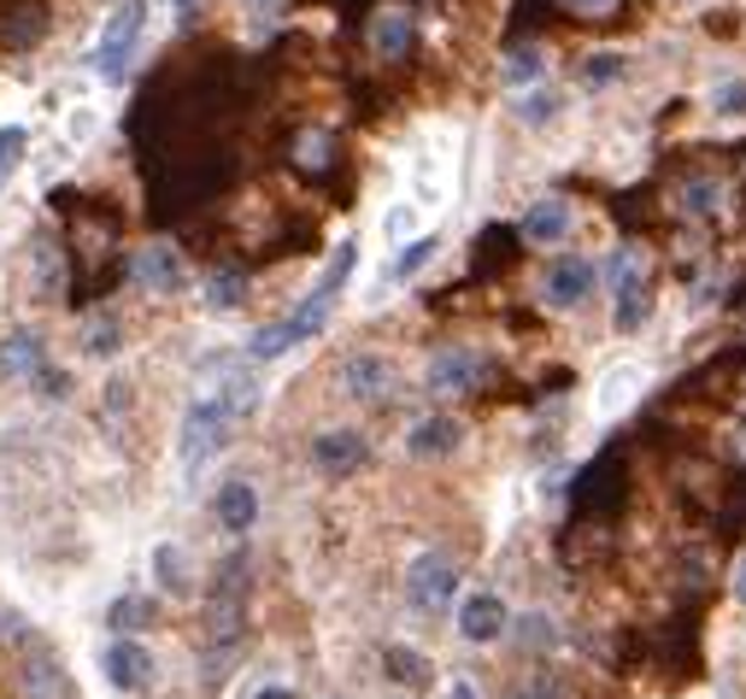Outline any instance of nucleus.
Instances as JSON below:
<instances>
[{"instance_id":"obj_1","label":"nucleus","mask_w":746,"mask_h":699,"mask_svg":"<svg viewBox=\"0 0 746 699\" xmlns=\"http://www.w3.org/2000/svg\"><path fill=\"white\" fill-rule=\"evenodd\" d=\"M230 430H235V406H230L224 395H218V388H212V395H200V400L189 406V418H182V435H177V458H182V470L194 476V470L207 465V458L230 441Z\"/></svg>"},{"instance_id":"obj_2","label":"nucleus","mask_w":746,"mask_h":699,"mask_svg":"<svg viewBox=\"0 0 746 699\" xmlns=\"http://www.w3.org/2000/svg\"><path fill=\"white\" fill-rule=\"evenodd\" d=\"M142 30H147V0H118V12L107 24H100V36H94V54L89 65L107 82H118L130 71V59H135V42H142Z\"/></svg>"},{"instance_id":"obj_3","label":"nucleus","mask_w":746,"mask_h":699,"mask_svg":"<svg viewBox=\"0 0 746 699\" xmlns=\"http://www.w3.org/2000/svg\"><path fill=\"white\" fill-rule=\"evenodd\" d=\"M330 312H335L330 300L307 295V300H300V306H294V312H288L282 323H270V330H259V335L247 341V359H253V365H270V359H282V353H294L300 341H312L318 330H324Z\"/></svg>"},{"instance_id":"obj_4","label":"nucleus","mask_w":746,"mask_h":699,"mask_svg":"<svg viewBox=\"0 0 746 699\" xmlns=\"http://www.w3.org/2000/svg\"><path fill=\"white\" fill-rule=\"evenodd\" d=\"M453 593H459V565H453L447 553H417L412 565H405V606L412 611H447Z\"/></svg>"},{"instance_id":"obj_5","label":"nucleus","mask_w":746,"mask_h":699,"mask_svg":"<svg viewBox=\"0 0 746 699\" xmlns=\"http://www.w3.org/2000/svg\"><path fill=\"white\" fill-rule=\"evenodd\" d=\"M593 282H600V265L582 259V253H558L547 265V277H541V300H547L553 312H570V306H582L593 295Z\"/></svg>"},{"instance_id":"obj_6","label":"nucleus","mask_w":746,"mask_h":699,"mask_svg":"<svg viewBox=\"0 0 746 699\" xmlns=\"http://www.w3.org/2000/svg\"><path fill=\"white\" fill-rule=\"evenodd\" d=\"M482 377H488V359H482V353H470V347H441L435 359H430V370H423V388L447 400V395H470Z\"/></svg>"},{"instance_id":"obj_7","label":"nucleus","mask_w":746,"mask_h":699,"mask_svg":"<svg viewBox=\"0 0 746 699\" xmlns=\"http://www.w3.org/2000/svg\"><path fill=\"white\" fill-rule=\"evenodd\" d=\"M394 388H400V370H394V359H382V353H347L342 359V395L388 400Z\"/></svg>"},{"instance_id":"obj_8","label":"nucleus","mask_w":746,"mask_h":699,"mask_svg":"<svg viewBox=\"0 0 746 699\" xmlns=\"http://www.w3.org/2000/svg\"><path fill=\"white\" fill-rule=\"evenodd\" d=\"M570 230H576V212H570L565 195H541L535 207L523 212V224H517V235H523L530 247H565Z\"/></svg>"},{"instance_id":"obj_9","label":"nucleus","mask_w":746,"mask_h":699,"mask_svg":"<svg viewBox=\"0 0 746 699\" xmlns=\"http://www.w3.org/2000/svg\"><path fill=\"white\" fill-rule=\"evenodd\" d=\"M130 277H135V288H147V295H182V282H189V270H182L177 247L154 242V247H142V253H135Z\"/></svg>"},{"instance_id":"obj_10","label":"nucleus","mask_w":746,"mask_h":699,"mask_svg":"<svg viewBox=\"0 0 746 699\" xmlns=\"http://www.w3.org/2000/svg\"><path fill=\"white\" fill-rule=\"evenodd\" d=\"M370 458V441L359 430H324L312 441V465L324 470V476H353Z\"/></svg>"},{"instance_id":"obj_11","label":"nucleus","mask_w":746,"mask_h":699,"mask_svg":"<svg viewBox=\"0 0 746 699\" xmlns=\"http://www.w3.org/2000/svg\"><path fill=\"white\" fill-rule=\"evenodd\" d=\"M505 623H512V618H505V600H500V593H470V600L459 606V635L470 641V646H494L500 635H505Z\"/></svg>"},{"instance_id":"obj_12","label":"nucleus","mask_w":746,"mask_h":699,"mask_svg":"<svg viewBox=\"0 0 746 699\" xmlns=\"http://www.w3.org/2000/svg\"><path fill=\"white\" fill-rule=\"evenodd\" d=\"M24 699H71V681H65L59 658L30 635H24Z\"/></svg>"},{"instance_id":"obj_13","label":"nucleus","mask_w":746,"mask_h":699,"mask_svg":"<svg viewBox=\"0 0 746 699\" xmlns=\"http://www.w3.org/2000/svg\"><path fill=\"white\" fill-rule=\"evenodd\" d=\"M242 593H247V565L230 558L224 576H218V593H212V635L218 641H230L242 629Z\"/></svg>"},{"instance_id":"obj_14","label":"nucleus","mask_w":746,"mask_h":699,"mask_svg":"<svg viewBox=\"0 0 746 699\" xmlns=\"http://www.w3.org/2000/svg\"><path fill=\"white\" fill-rule=\"evenodd\" d=\"M107 681H112V688H124V694L147 688V681H154V658H147V646L130 641V635H118L107 646Z\"/></svg>"},{"instance_id":"obj_15","label":"nucleus","mask_w":746,"mask_h":699,"mask_svg":"<svg viewBox=\"0 0 746 699\" xmlns=\"http://www.w3.org/2000/svg\"><path fill=\"white\" fill-rule=\"evenodd\" d=\"M459 441H465V430L453 418H417L412 430H405V453L412 458H453Z\"/></svg>"},{"instance_id":"obj_16","label":"nucleus","mask_w":746,"mask_h":699,"mask_svg":"<svg viewBox=\"0 0 746 699\" xmlns=\"http://www.w3.org/2000/svg\"><path fill=\"white\" fill-rule=\"evenodd\" d=\"M412 36H417L412 7H382L377 19H370V47H377V59H405Z\"/></svg>"},{"instance_id":"obj_17","label":"nucleus","mask_w":746,"mask_h":699,"mask_svg":"<svg viewBox=\"0 0 746 699\" xmlns=\"http://www.w3.org/2000/svg\"><path fill=\"white\" fill-rule=\"evenodd\" d=\"M218 523H224L230 535H247L253 523H259V493H253V482H224L218 488Z\"/></svg>"},{"instance_id":"obj_18","label":"nucleus","mask_w":746,"mask_h":699,"mask_svg":"<svg viewBox=\"0 0 746 699\" xmlns=\"http://www.w3.org/2000/svg\"><path fill=\"white\" fill-rule=\"evenodd\" d=\"M558 112H565V95L547 89V82H530V89H517V100H512V118L523 130H547V124H558Z\"/></svg>"},{"instance_id":"obj_19","label":"nucleus","mask_w":746,"mask_h":699,"mask_svg":"<svg viewBox=\"0 0 746 699\" xmlns=\"http://www.w3.org/2000/svg\"><path fill=\"white\" fill-rule=\"evenodd\" d=\"M635 388H641V365H612L600 382H593V412H600V418L623 412V406L635 400Z\"/></svg>"},{"instance_id":"obj_20","label":"nucleus","mask_w":746,"mask_h":699,"mask_svg":"<svg viewBox=\"0 0 746 699\" xmlns=\"http://www.w3.org/2000/svg\"><path fill=\"white\" fill-rule=\"evenodd\" d=\"M42 365H47V353H42V335H30V330H12L7 341H0V370H7V377H36Z\"/></svg>"},{"instance_id":"obj_21","label":"nucleus","mask_w":746,"mask_h":699,"mask_svg":"<svg viewBox=\"0 0 746 699\" xmlns=\"http://www.w3.org/2000/svg\"><path fill=\"white\" fill-rule=\"evenodd\" d=\"M547 54L541 47H512V54L500 59V82L505 89H530V82H547Z\"/></svg>"},{"instance_id":"obj_22","label":"nucleus","mask_w":746,"mask_h":699,"mask_svg":"<svg viewBox=\"0 0 746 699\" xmlns=\"http://www.w3.org/2000/svg\"><path fill=\"white\" fill-rule=\"evenodd\" d=\"M353 259H359V242H335V253H330V265H324V277L312 282V295L318 300H342V288H347V277H353Z\"/></svg>"},{"instance_id":"obj_23","label":"nucleus","mask_w":746,"mask_h":699,"mask_svg":"<svg viewBox=\"0 0 746 699\" xmlns=\"http://www.w3.org/2000/svg\"><path fill=\"white\" fill-rule=\"evenodd\" d=\"M382 670H388V681H400V688H423V681H430V658H423L417 646H388Z\"/></svg>"},{"instance_id":"obj_24","label":"nucleus","mask_w":746,"mask_h":699,"mask_svg":"<svg viewBox=\"0 0 746 699\" xmlns=\"http://www.w3.org/2000/svg\"><path fill=\"white\" fill-rule=\"evenodd\" d=\"M435 247H441L435 235H412V242H405V247L394 253V265H388V282H382V288H394V282H412L417 270L435 259Z\"/></svg>"},{"instance_id":"obj_25","label":"nucleus","mask_w":746,"mask_h":699,"mask_svg":"<svg viewBox=\"0 0 746 699\" xmlns=\"http://www.w3.org/2000/svg\"><path fill=\"white\" fill-rule=\"evenodd\" d=\"M24 153H30V130L24 124H0V189H7L12 170L24 165Z\"/></svg>"},{"instance_id":"obj_26","label":"nucleus","mask_w":746,"mask_h":699,"mask_svg":"<svg viewBox=\"0 0 746 699\" xmlns=\"http://www.w3.org/2000/svg\"><path fill=\"white\" fill-rule=\"evenodd\" d=\"M617 312H612V323H617V335H635L641 323H647V295H641V282H630V288H617Z\"/></svg>"},{"instance_id":"obj_27","label":"nucleus","mask_w":746,"mask_h":699,"mask_svg":"<svg viewBox=\"0 0 746 699\" xmlns=\"http://www.w3.org/2000/svg\"><path fill=\"white\" fill-rule=\"evenodd\" d=\"M82 353H94V359H112L118 353V318L112 312H100L82 323Z\"/></svg>"},{"instance_id":"obj_28","label":"nucleus","mask_w":746,"mask_h":699,"mask_svg":"<svg viewBox=\"0 0 746 699\" xmlns=\"http://www.w3.org/2000/svg\"><path fill=\"white\" fill-rule=\"evenodd\" d=\"M705 107L717 118H746V77H723L717 89L705 95Z\"/></svg>"},{"instance_id":"obj_29","label":"nucleus","mask_w":746,"mask_h":699,"mask_svg":"<svg viewBox=\"0 0 746 699\" xmlns=\"http://www.w3.org/2000/svg\"><path fill=\"white\" fill-rule=\"evenodd\" d=\"M242 295H247V277H242V270H218V277L207 282V306H212V312L242 306Z\"/></svg>"},{"instance_id":"obj_30","label":"nucleus","mask_w":746,"mask_h":699,"mask_svg":"<svg viewBox=\"0 0 746 699\" xmlns=\"http://www.w3.org/2000/svg\"><path fill=\"white\" fill-rule=\"evenodd\" d=\"M623 71H630V59H623V54H593L582 65V89H612Z\"/></svg>"},{"instance_id":"obj_31","label":"nucleus","mask_w":746,"mask_h":699,"mask_svg":"<svg viewBox=\"0 0 746 699\" xmlns=\"http://www.w3.org/2000/svg\"><path fill=\"white\" fill-rule=\"evenodd\" d=\"M154 570H159V582L171 588V593H189V565H182L177 547H159L154 553Z\"/></svg>"},{"instance_id":"obj_32","label":"nucleus","mask_w":746,"mask_h":699,"mask_svg":"<svg viewBox=\"0 0 746 699\" xmlns=\"http://www.w3.org/2000/svg\"><path fill=\"white\" fill-rule=\"evenodd\" d=\"M147 618H154V606L135 600V593H124V600L112 606V629H118V635H135V629H142Z\"/></svg>"},{"instance_id":"obj_33","label":"nucleus","mask_w":746,"mask_h":699,"mask_svg":"<svg viewBox=\"0 0 746 699\" xmlns=\"http://www.w3.org/2000/svg\"><path fill=\"white\" fill-rule=\"evenodd\" d=\"M717 200H723V182H688V189H682V207L693 218H711V212H717Z\"/></svg>"},{"instance_id":"obj_34","label":"nucleus","mask_w":746,"mask_h":699,"mask_svg":"<svg viewBox=\"0 0 746 699\" xmlns=\"http://www.w3.org/2000/svg\"><path fill=\"white\" fill-rule=\"evenodd\" d=\"M605 282H612V295H617V288H630V282H641V253H635V247L612 253V265H605Z\"/></svg>"},{"instance_id":"obj_35","label":"nucleus","mask_w":746,"mask_h":699,"mask_svg":"<svg viewBox=\"0 0 746 699\" xmlns=\"http://www.w3.org/2000/svg\"><path fill=\"white\" fill-rule=\"evenodd\" d=\"M417 224H423V218H417V207H405V200H400V207H388V218H382L388 242H412Z\"/></svg>"},{"instance_id":"obj_36","label":"nucleus","mask_w":746,"mask_h":699,"mask_svg":"<svg viewBox=\"0 0 746 699\" xmlns=\"http://www.w3.org/2000/svg\"><path fill=\"white\" fill-rule=\"evenodd\" d=\"M36 265H42V295L54 300L59 295V259H54V247H47V242L36 247Z\"/></svg>"},{"instance_id":"obj_37","label":"nucleus","mask_w":746,"mask_h":699,"mask_svg":"<svg viewBox=\"0 0 746 699\" xmlns=\"http://www.w3.org/2000/svg\"><path fill=\"white\" fill-rule=\"evenodd\" d=\"M558 641V629L547 618H523V646H553Z\"/></svg>"},{"instance_id":"obj_38","label":"nucleus","mask_w":746,"mask_h":699,"mask_svg":"<svg viewBox=\"0 0 746 699\" xmlns=\"http://www.w3.org/2000/svg\"><path fill=\"white\" fill-rule=\"evenodd\" d=\"M300 165H330V142H324V135H300Z\"/></svg>"},{"instance_id":"obj_39","label":"nucleus","mask_w":746,"mask_h":699,"mask_svg":"<svg viewBox=\"0 0 746 699\" xmlns=\"http://www.w3.org/2000/svg\"><path fill=\"white\" fill-rule=\"evenodd\" d=\"M447 699H482V694H477V681H470V676H453L447 681Z\"/></svg>"},{"instance_id":"obj_40","label":"nucleus","mask_w":746,"mask_h":699,"mask_svg":"<svg viewBox=\"0 0 746 699\" xmlns=\"http://www.w3.org/2000/svg\"><path fill=\"white\" fill-rule=\"evenodd\" d=\"M89 130H94V112H71V135H77V142H82Z\"/></svg>"},{"instance_id":"obj_41","label":"nucleus","mask_w":746,"mask_h":699,"mask_svg":"<svg viewBox=\"0 0 746 699\" xmlns=\"http://www.w3.org/2000/svg\"><path fill=\"white\" fill-rule=\"evenodd\" d=\"M570 7H576V12H612L617 0H570Z\"/></svg>"},{"instance_id":"obj_42","label":"nucleus","mask_w":746,"mask_h":699,"mask_svg":"<svg viewBox=\"0 0 746 699\" xmlns=\"http://www.w3.org/2000/svg\"><path fill=\"white\" fill-rule=\"evenodd\" d=\"M735 600L746 606V558H741V565H735Z\"/></svg>"},{"instance_id":"obj_43","label":"nucleus","mask_w":746,"mask_h":699,"mask_svg":"<svg viewBox=\"0 0 746 699\" xmlns=\"http://www.w3.org/2000/svg\"><path fill=\"white\" fill-rule=\"evenodd\" d=\"M253 699H294L288 688H265V694H253Z\"/></svg>"},{"instance_id":"obj_44","label":"nucleus","mask_w":746,"mask_h":699,"mask_svg":"<svg viewBox=\"0 0 746 699\" xmlns=\"http://www.w3.org/2000/svg\"><path fill=\"white\" fill-rule=\"evenodd\" d=\"M282 7V0H253V12H277Z\"/></svg>"},{"instance_id":"obj_45","label":"nucleus","mask_w":746,"mask_h":699,"mask_svg":"<svg viewBox=\"0 0 746 699\" xmlns=\"http://www.w3.org/2000/svg\"><path fill=\"white\" fill-rule=\"evenodd\" d=\"M171 7H177V12H189V7H194V0H171Z\"/></svg>"}]
</instances>
